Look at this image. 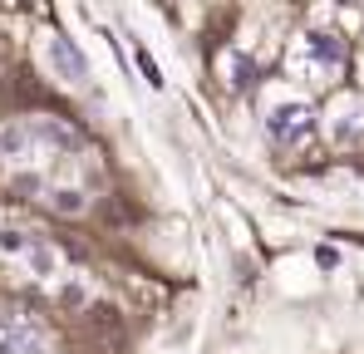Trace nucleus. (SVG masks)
I'll list each match as a JSON object with an SVG mask.
<instances>
[{"mask_svg": "<svg viewBox=\"0 0 364 354\" xmlns=\"http://www.w3.org/2000/svg\"><path fill=\"white\" fill-rule=\"evenodd\" d=\"M266 133L276 143H305L315 138V109L305 99H286V104H271L266 109Z\"/></svg>", "mask_w": 364, "mask_h": 354, "instance_id": "f257e3e1", "label": "nucleus"}, {"mask_svg": "<svg viewBox=\"0 0 364 354\" xmlns=\"http://www.w3.org/2000/svg\"><path fill=\"white\" fill-rule=\"evenodd\" d=\"M45 64H50V74L64 79V84H89V59H84V50L74 40H64V35H50L45 40Z\"/></svg>", "mask_w": 364, "mask_h": 354, "instance_id": "f03ea898", "label": "nucleus"}, {"mask_svg": "<svg viewBox=\"0 0 364 354\" xmlns=\"http://www.w3.org/2000/svg\"><path fill=\"white\" fill-rule=\"evenodd\" d=\"M0 354H45V330L35 320H0Z\"/></svg>", "mask_w": 364, "mask_h": 354, "instance_id": "7ed1b4c3", "label": "nucleus"}, {"mask_svg": "<svg viewBox=\"0 0 364 354\" xmlns=\"http://www.w3.org/2000/svg\"><path fill=\"white\" fill-rule=\"evenodd\" d=\"M301 55L310 59V64H320V69H330V64H340V59H345V45H340L330 30H305Z\"/></svg>", "mask_w": 364, "mask_h": 354, "instance_id": "20e7f679", "label": "nucleus"}, {"mask_svg": "<svg viewBox=\"0 0 364 354\" xmlns=\"http://www.w3.org/2000/svg\"><path fill=\"white\" fill-rule=\"evenodd\" d=\"M330 138H335L340 148L364 143V104H345V109L335 114V123H330Z\"/></svg>", "mask_w": 364, "mask_h": 354, "instance_id": "39448f33", "label": "nucleus"}, {"mask_svg": "<svg viewBox=\"0 0 364 354\" xmlns=\"http://www.w3.org/2000/svg\"><path fill=\"white\" fill-rule=\"evenodd\" d=\"M30 148H35V138H30L25 123H5V128H0V158L20 163V158H30Z\"/></svg>", "mask_w": 364, "mask_h": 354, "instance_id": "423d86ee", "label": "nucleus"}, {"mask_svg": "<svg viewBox=\"0 0 364 354\" xmlns=\"http://www.w3.org/2000/svg\"><path fill=\"white\" fill-rule=\"evenodd\" d=\"M30 266H35V271H40V276H50V271H55V251H50V246H40V241H35V246H30Z\"/></svg>", "mask_w": 364, "mask_h": 354, "instance_id": "0eeeda50", "label": "nucleus"}, {"mask_svg": "<svg viewBox=\"0 0 364 354\" xmlns=\"http://www.w3.org/2000/svg\"><path fill=\"white\" fill-rule=\"evenodd\" d=\"M50 202H55L60 212H84V197H79V192H69V187H64V192H55Z\"/></svg>", "mask_w": 364, "mask_h": 354, "instance_id": "6e6552de", "label": "nucleus"}]
</instances>
